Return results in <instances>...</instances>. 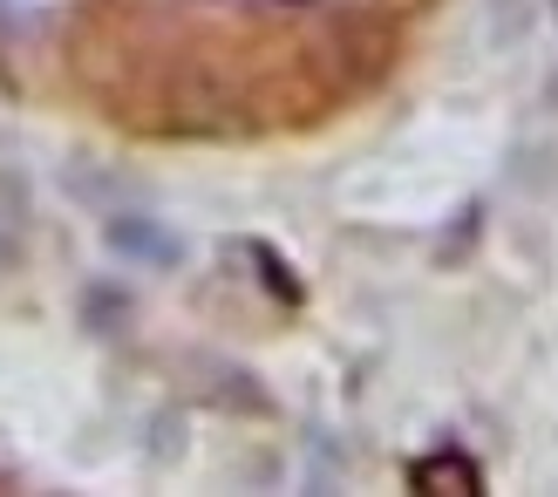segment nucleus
<instances>
[{
	"label": "nucleus",
	"instance_id": "1",
	"mask_svg": "<svg viewBox=\"0 0 558 497\" xmlns=\"http://www.w3.org/2000/svg\"><path fill=\"white\" fill-rule=\"evenodd\" d=\"M109 239H117L123 253H144V259H157V266H171V259H178V245L163 239V232H150V226H109Z\"/></svg>",
	"mask_w": 558,
	"mask_h": 497
}]
</instances>
